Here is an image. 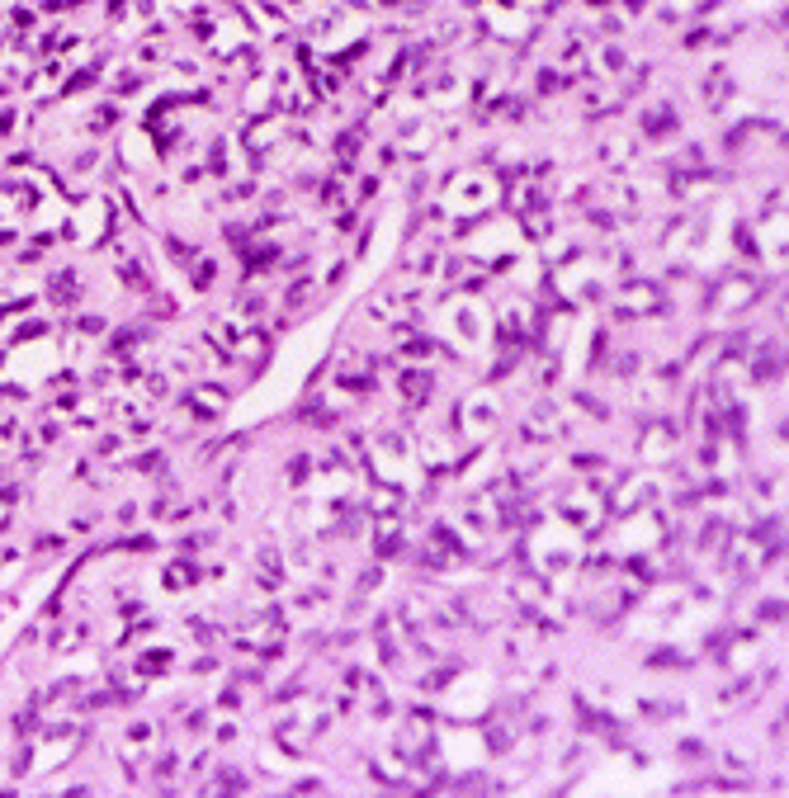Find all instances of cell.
<instances>
[{
  "label": "cell",
  "mask_w": 789,
  "mask_h": 798,
  "mask_svg": "<svg viewBox=\"0 0 789 798\" xmlns=\"http://www.w3.org/2000/svg\"><path fill=\"white\" fill-rule=\"evenodd\" d=\"M260 581H265V586L279 581V558H274V553H265V558H260Z\"/></svg>",
  "instance_id": "obj_2"
},
{
  "label": "cell",
  "mask_w": 789,
  "mask_h": 798,
  "mask_svg": "<svg viewBox=\"0 0 789 798\" xmlns=\"http://www.w3.org/2000/svg\"><path fill=\"white\" fill-rule=\"evenodd\" d=\"M406 742L425 751V742H430V718H425V714H411V718H406Z\"/></svg>",
  "instance_id": "obj_1"
}]
</instances>
